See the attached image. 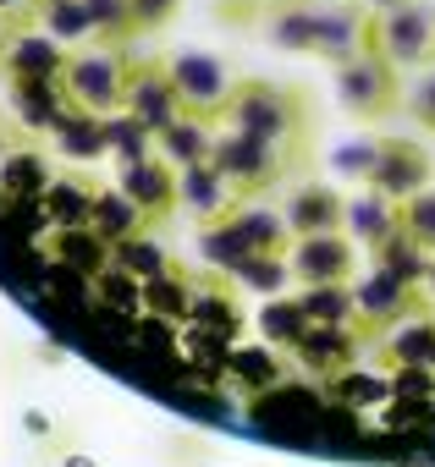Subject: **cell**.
<instances>
[{"instance_id":"29","label":"cell","mask_w":435,"mask_h":467,"mask_svg":"<svg viewBox=\"0 0 435 467\" xmlns=\"http://www.w3.org/2000/svg\"><path fill=\"white\" fill-rule=\"evenodd\" d=\"M34 17H39V28H45L56 45H67V50L94 45V23H89V6H83V0H34Z\"/></svg>"},{"instance_id":"40","label":"cell","mask_w":435,"mask_h":467,"mask_svg":"<svg viewBox=\"0 0 435 467\" xmlns=\"http://www.w3.org/2000/svg\"><path fill=\"white\" fill-rule=\"evenodd\" d=\"M331 396L347 401V407H380L391 401V374H364V368H347L331 379Z\"/></svg>"},{"instance_id":"6","label":"cell","mask_w":435,"mask_h":467,"mask_svg":"<svg viewBox=\"0 0 435 467\" xmlns=\"http://www.w3.org/2000/svg\"><path fill=\"white\" fill-rule=\"evenodd\" d=\"M336 99L353 121H386L402 105V83L397 67L386 56H358L347 67H336Z\"/></svg>"},{"instance_id":"14","label":"cell","mask_w":435,"mask_h":467,"mask_svg":"<svg viewBox=\"0 0 435 467\" xmlns=\"http://www.w3.org/2000/svg\"><path fill=\"white\" fill-rule=\"evenodd\" d=\"M265 39L287 56L320 50V0H265Z\"/></svg>"},{"instance_id":"28","label":"cell","mask_w":435,"mask_h":467,"mask_svg":"<svg viewBox=\"0 0 435 467\" xmlns=\"http://www.w3.org/2000/svg\"><path fill=\"white\" fill-rule=\"evenodd\" d=\"M238 297H232V286H198L193 292V308H187V325H193V336H215V341H232V330H238Z\"/></svg>"},{"instance_id":"36","label":"cell","mask_w":435,"mask_h":467,"mask_svg":"<svg viewBox=\"0 0 435 467\" xmlns=\"http://www.w3.org/2000/svg\"><path fill=\"white\" fill-rule=\"evenodd\" d=\"M198 259H204L209 270H221V275H232L243 259H254V254H249V243L238 237L232 214H227V220H215V225H198Z\"/></svg>"},{"instance_id":"26","label":"cell","mask_w":435,"mask_h":467,"mask_svg":"<svg viewBox=\"0 0 435 467\" xmlns=\"http://www.w3.org/2000/svg\"><path fill=\"white\" fill-rule=\"evenodd\" d=\"M94 198H100V187H89V182H78V176H56V182L45 187V220H50V231L89 225V220H94Z\"/></svg>"},{"instance_id":"46","label":"cell","mask_w":435,"mask_h":467,"mask_svg":"<svg viewBox=\"0 0 435 467\" xmlns=\"http://www.w3.org/2000/svg\"><path fill=\"white\" fill-rule=\"evenodd\" d=\"M358 6H369V12H397V6H408V0H358Z\"/></svg>"},{"instance_id":"7","label":"cell","mask_w":435,"mask_h":467,"mask_svg":"<svg viewBox=\"0 0 435 467\" xmlns=\"http://www.w3.org/2000/svg\"><path fill=\"white\" fill-rule=\"evenodd\" d=\"M375 56H386L397 72L435 61V6L408 0L397 12H375Z\"/></svg>"},{"instance_id":"20","label":"cell","mask_w":435,"mask_h":467,"mask_svg":"<svg viewBox=\"0 0 435 467\" xmlns=\"http://www.w3.org/2000/svg\"><path fill=\"white\" fill-rule=\"evenodd\" d=\"M50 138H56V149H61L72 165H94V160H105V154H111L105 116H94V110H83V105H72V110H67V121H61Z\"/></svg>"},{"instance_id":"45","label":"cell","mask_w":435,"mask_h":467,"mask_svg":"<svg viewBox=\"0 0 435 467\" xmlns=\"http://www.w3.org/2000/svg\"><path fill=\"white\" fill-rule=\"evenodd\" d=\"M402 105H408V116H413L424 132H435V72H424V78L402 94Z\"/></svg>"},{"instance_id":"17","label":"cell","mask_w":435,"mask_h":467,"mask_svg":"<svg viewBox=\"0 0 435 467\" xmlns=\"http://www.w3.org/2000/svg\"><path fill=\"white\" fill-rule=\"evenodd\" d=\"M116 187L143 209L149 225H160V220L176 209V165H171L165 154H154V160H143V165H127Z\"/></svg>"},{"instance_id":"10","label":"cell","mask_w":435,"mask_h":467,"mask_svg":"<svg viewBox=\"0 0 435 467\" xmlns=\"http://www.w3.org/2000/svg\"><path fill=\"white\" fill-rule=\"evenodd\" d=\"M430 176H435V154L419 138H380V165L369 176V187L380 198L408 203V198H419L430 187Z\"/></svg>"},{"instance_id":"44","label":"cell","mask_w":435,"mask_h":467,"mask_svg":"<svg viewBox=\"0 0 435 467\" xmlns=\"http://www.w3.org/2000/svg\"><path fill=\"white\" fill-rule=\"evenodd\" d=\"M127 6H133V34H160L182 12V0H127Z\"/></svg>"},{"instance_id":"31","label":"cell","mask_w":435,"mask_h":467,"mask_svg":"<svg viewBox=\"0 0 435 467\" xmlns=\"http://www.w3.org/2000/svg\"><path fill=\"white\" fill-rule=\"evenodd\" d=\"M260 336H265V347H276V352H292V347L309 336V314H303L298 292H292V297H265V308H260Z\"/></svg>"},{"instance_id":"50","label":"cell","mask_w":435,"mask_h":467,"mask_svg":"<svg viewBox=\"0 0 435 467\" xmlns=\"http://www.w3.org/2000/svg\"><path fill=\"white\" fill-rule=\"evenodd\" d=\"M67 467H94V462L89 456H67Z\"/></svg>"},{"instance_id":"16","label":"cell","mask_w":435,"mask_h":467,"mask_svg":"<svg viewBox=\"0 0 435 467\" xmlns=\"http://www.w3.org/2000/svg\"><path fill=\"white\" fill-rule=\"evenodd\" d=\"M287 225H292V243L298 237H320V231H342V220H347V198L336 192V187H325V182H303V187H292L287 192Z\"/></svg>"},{"instance_id":"49","label":"cell","mask_w":435,"mask_h":467,"mask_svg":"<svg viewBox=\"0 0 435 467\" xmlns=\"http://www.w3.org/2000/svg\"><path fill=\"white\" fill-rule=\"evenodd\" d=\"M424 297H435V265H430V275H424Z\"/></svg>"},{"instance_id":"4","label":"cell","mask_w":435,"mask_h":467,"mask_svg":"<svg viewBox=\"0 0 435 467\" xmlns=\"http://www.w3.org/2000/svg\"><path fill=\"white\" fill-rule=\"evenodd\" d=\"M165 72L182 94V110L187 116H204V121H227V105L238 94V72L221 61V56H209V50H176L165 56Z\"/></svg>"},{"instance_id":"27","label":"cell","mask_w":435,"mask_h":467,"mask_svg":"<svg viewBox=\"0 0 435 467\" xmlns=\"http://www.w3.org/2000/svg\"><path fill=\"white\" fill-rule=\"evenodd\" d=\"M100 237L116 248V243H127V237H143L149 231V220H143V209L122 192V187H100V198H94V220H89Z\"/></svg>"},{"instance_id":"43","label":"cell","mask_w":435,"mask_h":467,"mask_svg":"<svg viewBox=\"0 0 435 467\" xmlns=\"http://www.w3.org/2000/svg\"><path fill=\"white\" fill-rule=\"evenodd\" d=\"M397 225L408 231V237L435 259V187H424L419 198H408V203H397Z\"/></svg>"},{"instance_id":"35","label":"cell","mask_w":435,"mask_h":467,"mask_svg":"<svg viewBox=\"0 0 435 467\" xmlns=\"http://www.w3.org/2000/svg\"><path fill=\"white\" fill-rule=\"evenodd\" d=\"M227 379L243 385V390H276V385H281V358H276V347H232Z\"/></svg>"},{"instance_id":"33","label":"cell","mask_w":435,"mask_h":467,"mask_svg":"<svg viewBox=\"0 0 435 467\" xmlns=\"http://www.w3.org/2000/svg\"><path fill=\"white\" fill-rule=\"evenodd\" d=\"M105 132H111V154L122 160V171H127V165H143V160H154V154H160V138H154L133 110L105 116Z\"/></svg>"},{"instance_id":"24","label":"cell","mask_w":435,"mask_h":467,"mask_svg":"<svg viewBox=\"0 0 435 467\" xmlns=\"http://www.w3.org/2000/svg\"><path fill=\"white\" fill-rule=\"evenodd\" d=\"M232 225H238V237L249 243V254H287L292 248V225H287V214L281 209H271V203H238V214H232Z\"/></svg>"},{"instance_id":"1","label":"cell","mask_w":435,"mask_h":467,"mask_svg":"<svg viewBox=\"0 0 435 467\" xmlns=\"http://www.w3.org/2000/svg\"><path fill=\"white\" fill-rule=\"evenodd\" d=\"M221 127L249 132V138H265V143H276V149L292 154L298 138L309 132V105H303V94L287 88V83L243 78L238 94H232V105H227V121H221Z\"/></svg>"},{"instance_id":"19","label":"cell","mask_w":435,"mask_h":467,"mask_svg":"<svg viewBox=\"0 0 435 467\" xmlns=\"http://www.w3.org/2000/svg\"><path fill=\"white\" fill-rule=\"evenodd\" d=\"M45 254L61 265V270H72V275H83V281H94L105 265H111V243L100 237L94 225H72V231H50L45 237Z\"/></svg>"},{"instance_id":"22","label":"cell","mask_w":435,"mask_h":467,"mask_svg":"<svg viewBox=\"0 0 435 467\" xmlns=\"http://www.w3.org/2000/svg\"><path fill=\"white\" fill-rule=\"evenodd\" d=\"M50 182L56 176H50L45 149H12L6 160H0V198L6 203H34V198H45Z\"/></svg>"},{"instance_id":"42","label":"cell","mask_w":435,"mask_h":467,"mask_svg":"<svg viewBox=\"0 0 435 467\" xmlns=\"http://www.w3.org/2000/svg\"><path fill=\"white\" fill-rule=\"evenodd\" d=\"M89 23H94V45H127L133 39V6L127 0H83Z\"/></svg>"},{"instance_id":"3","label":"cell","mask_w":435,"mask_h":467,"mask_svg":"<svg viewBox=\"0 0 435 467\" xmlns=\"http://www.w3.org/2000/svg\"><path fill=\"white\" fill-rule=\"evenodd\" d=\"M127 72H133V61L122 45H83L67 56L61 83H67L72 105H83L94 116H116V110H127Z\"/></svg>"},{"instance_id":"2","label":"cell","mask_w":435,"mask_h":467,"mask_svg":"<svg viewBox=\"0 0 435 467\" xmlns=\"http://www.w3.org/2000/svg\"><path fill=\"white\" fill-rule=\"evenodd\" d=\"M209 165L238 187V198H243V203H254V198H265L271 187H281V182H287L292 154H287V149H276V143H265V138H249V132L221 127V132H215V154H209Z\"/></svg>"},{"instance_id":"30","label":"cell","mask_w":435,"mask_h":467,"mask_svg":"<svg viewBox=\"0 0 435 467\" xmlns=\"http://www.w3.org/2000/svg\"><path fill=\"white\" fill-rule=\"evenodd\" d=\"M89 297H94L105 314H116V319H143V281L127 275L122 265H105V270L89 281Z\"/></svg>"},{"instance_id":"5","label":"cell","mask_w":435,"mask_h":467,"mask_svg":"<svg viewBox=\"0 0 435 467\" xmlns=\"http://www.w3.org/2000/svg\"><path fill=\"white\" fill-rule=\"evenodd\" d=\"M353 297H358V336H364V341H380V336H391L402 319L430 314L424 286H408V281L391 275V270L358 275V281H353Z\"/></svg>"},{"instance_id":"32","label":"cell","mask_w":435,"mask_h":467,"mask_svg":"<svg viewBox=\"0 0 435 467\" xmlns=\"http://www.w3.org/2000/svg\"><path fill=\"white\" fill-rule=\"evenodd\" d=\"M298 303H303L309 325H353V330H358L353 281H342V286H298Z\"/></svg>"},{"instance_id":"37","label":"cell","mask_w":435,"mask_h":467,"mask_svg":"<svg viewBox=\"0 0 435 467\" xmlns=\"http://www.w3.org/2000/svg\"><path fill=\"white\" fill-rule=\"evenodd\" d=\"M430 265H435V259H430V254H424V248H419V243L408 237L402 225L391 231V237H386L380 248H375V270H391V275H402L408 286H424Z\"/></svg>"},{"instance_id":"9","label":"cell","mask_w":435,"mask_h":467,"mask_svg":"<svg viewBox=\"0 0 435 467\" xmlns=\"http://www.w3.org/2000/svg\"><path fill=\"white\" fill-rule=\"evenodd\" d=\"M320 61L347 67L358 56H375V12L358 0H320Z\"/></svg>"},{"instance_id":"12","label":"cell","mask_w":435,"mask_h":467,"mask_svg":"<svg viewBox=\"0 0 435 467\" xmlns=\"http://www.w3.org/2000/svg\"><path fill=\"white\" fill-rule=\"evenodd\" d=\"M238 187L215 171L209 160L204 165H187V171H176V209L193 220V225H215V220H227V214H238Z\"/></svg>"},{"instance_id":"21","label":"cell","mask_w":435,"mask_h":467,"mask_svg":"<svg viewBox=\"0 0 435 467\" xmlns=\"http://www.w3.org/2000/svg\"><path fill=\"white\" fill-rule=\"evenodd\" d=\"M380 358L391 368H435V314H413L391 336H380Z\"/></svg>"},{"instance_id":"23","label":"cell","mask_w":435,"mask_h":467,"mask_svg":"<svg viewBox=\"0 0 435 467\" xmlns=\"http://www.w3.org/2000/svg\"><path fill=\"white\" fill-rule=\"evenodd\" d=\"M342 231H353V243L375 254V248L391 237V231H397V203L380 198L375 187H364V192L347 198V220H342Z\"/></svg>"},{"instance_id":"38","label":"cell","mask_w":435,"mask_h":467,"mask_svg":"<svg viewBox=\"0 0 435 467\" xmlns=\"http://www.w3.org/2000/svg\"><path fill=\"white\" fill-rule=\"evenodd\" d=\"M111 265H122V270H127V275H138L143 286L176 270V265H171V254H165V243H154L149 231H143V237H127V243H116V248H111Z\"/></svg>"},{"instance_id":"8","label":"cell","mask_w":435,"mask_h":467,"mask_svg":"<svg viewBox=\"0 0 435 467\" xmlns=\"http://www.w3.org/2000/svg\"><path fill=\"white\" fill-rule=\"evenodd\" d=\"M292 281L298 286H342L358 275V243L347 231H320V237H298L287 248Z\"/></svg>"},{"instance_id":"11","label":"cell","mask_w":435,"mask_h":467,"mask_svg":"<svg viewBox=\"0 0 435 467\" xmlns=\"http://www.w3.org/2000/svg\"><path fill=\"white\" fill-rule=\"evenodd\" d=\"M127 110H133L154 138L182 116V94H176L165 61H133V72H127Z\"/></svg>"},{"instance_id":"39","label":"cell","mask_w":435,"mask_h":467,"mask_svg":"<svg viewBox=\"0 0 435 467\" xmlns=\"http://www.w3.org/2000/svg\"><path fill=\"white\" fill-rule=\"evenodd\" d=\"M193 292H198V286H193L182 270H171V275L149 281V286H143V319H165V325L187 319V308H193Z\"/></svg>"},{"instance_id":"15","label":"cell","mask_w":435,"mask_h":467,"mask_svg":"<svg viewBox=\"0 0 435 467\" xmlns=\"http://www.w3.org/2000/svg\"><path fill=\"white\" fill-rule=\"evenodd\" d=\"M12 110H17V121H23L34 138H45V132H56V127L67 121L72 94H67L61 78H17V83H12Z\"/></svg>"},{"instance_id":"25","label":"cell","mask_w":435,"mask_h":467,"mask_svg":"<svg viewBox=\"0 0 435 467\" xmlns=\"http://www.w3.org/2000/svg\"><path fill=\"white\" fill-rule=\"evenodd\" d=\"M215 132H221V127H215V121H204V116H176L165 132H160V154L176 165V171H187V165H204L209 154H215Z\"/></svg>"},{"instance_id":"41","label":"cell","mask_w":435,"mask_h":467,"mask_svg":"<svg viewBox=\"0 0 435 467\" xmlns=\"http://www.w3.org/2000/svg\"><path fill=\"white\" fill-rule=\"evenodd\" d=\"M375 165H380V138H347V143L331 149V171L347 176V182H364L369 187Z\"/></svg>"},{"instance_id":"48","label":"cell","mask_w":435,"mask_h":467,"mask_svg":"<svg viewBox=\"0 0 435 467\" xmlns=\"http://www.w3.org/2000/svg\"><path fill=\"white\" fill-rule=\"evenodd\" d=\"M6 39H12V28H6V12H0V50H6Z\"/></svg>"},{"instance_id":"34","label":"cell","mask_w":435,"mask_h":467,"mask_svg":"<svg viewBox=\"0 0 435 467\" xmlns=\"http://www.w3.org/2000/svg\"><path fill=\"white\" fill-rule=\"evenodd\" d=\"M232 286H243V292H254V297H287L292 265H287V254H254V259H243V265L232 270Z\"/></svg>"},{"instance_id":"13","label":"cell","mask_w":435,"mask_h":467,"mask_svg":"<svg viewBox=\"0 0 435 467\" xmlns=\"http://www.w3.org/2000/svg\"><path fill=\"white\" fill-rule=\"evenodd\" d=\"M364 347H369V341H364L353 325H309V336L292 347V358H298L309 374L336 379V374L358 368V352H364Z\"/></svg>"},{"instance_id":"47","label":"cell","mask_w":435,"mask_h":467,"mask_svg":"<svg viewBox=\"0 0 435 467\" xmlns=\"http://www.w3.org/2000/svg\"><path fill=\"white\" fill-rule=\"evenodd\" d=\"M17 6H34V0H0V12H6V17H12Z\"/></svg>"},{"instance_id":"18","label":"cell","mask_w":435,"mask_h":467,"mask_svg":"<svg viewBox=\"0 0 435 467\" xmlns=\"http://www.w3.org/2000/svg\"><path fill=\"white\" fill-rule=\"evenodd\" d=\"M67 45H56L45 28H28V34H12L6 50H0V72H6L12 83L17 78H61L67 72Z\"/></svg>"}]
</instances>
